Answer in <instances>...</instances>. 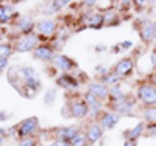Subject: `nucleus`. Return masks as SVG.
<instances>
[{
	"label": "nucleus",
	"mask_w": 156,
	"mask_h": 146,
	"mask_svg": "<svg viewBox=\"0 0 156 146\" xmlns=\"http://www.w3.org/2000/svg\"><path fill=\"white\" fill-rule=\"evenodd\" d=\"M136 97H137V100L142 104H145V107H148V106H154L156 104V86H153L151 83L140 84L137 87Z\"/></svg>",
	"instance_id": "1"
},
{
	"label": "nucleus",
	"mask_w": 156,
	"mask_h": 146,
	"mask_svg": "<svg viewBox=\"0 0 156 146\" xmlns=\"http://www.w3.org/2000/svg\"><path fill=\"white\" fill-rule=\"evenodd\" d=\"M37 127H39V120L36 117H30L17 124V132L22 138H25V137H31V134H34Z\"/></svg>",
	"instance_id": "2"
},
{
	"label": "nucleus",
	"mask_w": 156,
	"mask_h": 146,
	"mask_svg": "<svg viewBox=\"0 0 156 146\" xmlns=\"http://www.w3.org/2000/svg\"><path fill=\"white\" fill-rule=\"evenodd\" d=\"M37 44H39V37L36 34H28V36H23L14 45V50L25 53V51H30V50H36V47H39Z\"/></svg>",
	"instance_id": "3"
},
{
	"label": "nucleus",
	"mask_w": 156,
	"mask_h": 146,
	"mask_svg": "<svg viewBox=\"0 0 156 146\" xmlns=\"http://www.w3.org/2000/svg\"><path fill=\"white\" fill-rule=\"evenodd\" d=\"M133 69H134V64H133V59L131 58H123L120 59L114 65V73L119 76V78H125V76H129L133 73Z\"/></svg>",
	"instance_id": "4"
},
{
	"label": "nucleus",
	"mask_w": 156,
	"mask_h": 146,
	"mask_svg": "<svg viewBox=\"0 0 156 146\" xmlns=\"http://www.w3.org/2000/svg\"><path fill=\"white\" fill-rule=\"evenodd\" d=\"M140 39L144 41L145 44H150L156 39V22H151V20H145L140 26Z\"/></svg>",
	"instance_id": "5"
},
{
	"label": "nucleus",
	"mask_w": 156,
	"mask_h": 146,
	"mask_svg": "<svg viewBox=\"0 0 156 146\" xmlns=\"http://www.w3.org/2000/svg\"><path fill=\"white\" fill-rule=\"evenodd\" d=\"M134 107H136V100L134 98H128L126 97L120 103H114V110H115V114H119V115H131Z\"/></svg>",
	"instance_id": "6"
},
{
	"label": "nucleus",
	"mask_w": 156,
	"mask_h": 146,
	"mask_svg": "<svg viewBox=\"0 0 156 146\" xmlns=\"http://www.w3.org/2000/svg\"><path fill=\"white\" fill-rule=\"evenodd\" d=\"M84 134H86V137H87L89 144H94L95 141H98V140L103 137V127H101V124H98V123H90V124H87Z\"/></svg>",
	"instance_id": "7"
},
{
	"label": "nucleus",
	"mask_w": 156,
	"mask_h": 146,
	"mask_svg": "<svg viewBox=\"0 0 156 146\" xmlns=\"http://www.w3.org/2000/svg\"><path fill=\"white\" fill-rule=\"evenodd\" d=\"M80 134V129L75 126H64V127H58L55 135L56 140H62V141H70L73 137H76Z\"/></svg>",
	"instance_id": "8"
},
{
	"label": "nucleus",
	"mask_w": 156,
	"mask_h": 146,
	"mask_svg": "<svg viewBox=\"0 0 156 146\" xmlns=\"http://www.w3.org/2000/svg\"><path fill=\"white\" fill-rule=\"evenodd\" d=\"M36 31L42 36H51L56 31V22L53 19H44L36 23Z\"/></svg>",
	"instance_id": "9"
},
{
	"label": "nucleus",
	"mask_w": 156,
	"mask_h": 146,
	"mask_svg": "<svg viewBox=\"0 0 156 146\" xmlns=\"http://www.w3.org/2000/svg\"><path fill=\"white\" fill-rule=\"evenodd\" d=\"M87 92L89 93H92L94 97H97L98 100H105L109 97V89L108 86H105L103 83H90L89 87H87Z\"/></svg>",
	"instance_id": "10"
},
{
	"label": "nucleus",
	"mask_w": 156,
	"mask_h": 146,
	"mask_svg": "<svg viewBox=\"0 0 156 146\" xmlns=\"http://www.w3.org/2000/svg\"><path fill=\"white\" fill-rule=\"evenodd\" d=\"M53 65L56 69H59V70H62V72H67V70H72L73 67H75V62L69 58V56H66V55H55V58H53Z\"/></svg>",
	"instance_id": "11"
},
{
	"label": "nucleus",
	"mask_w": 156,
	"mask_h": 146,
	"mask_svg": "<svg viewBox=\"0 0 156 146\" xmlns=\"http://www.w3.org/2000/svg\"><path fill=\"white\" fill-rule=\"evenodd\" d=\"M119 121H120V115L115 112H105V114H101V118H100L101 127H106V129L115 127Z\"/></svg>",
	"instance_id": "12"
},
{
	"label": "nucleus",
	"mask_w": 156,
	"mask_h": 146,
	"mask_svg": "<svg viewBox=\"0 0 156 146\" xmlns=\"http://www.w3.org/2000/svg\"><path fill=\"white\" fill-rule=\"evenodd\" d=\"M34 58L39 59V61H53V58H55L53 47H48V45H39V47H36Z\"/></svg>",
	"instance_id": "13"
},
{
	"label": "nucleus",
	"mask_w": 156,
	"mask_h": 146,
	"mask_svg": "<svg viewBox=\"0 0 156 146\" xmlns=\"http://www.w3.org/2000/svg\"><path fill=\"white\" fill-rule=\"evenodd\" d=\"M70 114L75 118H84L89 114V106L86 101H73L70 104Z\"/></svg>",
	"instance_id": "14"
},
{
	"label": "nucleus",
	"mask_w": 156,
	"mask_h": 146,
	"mask_svg": "<svg viewBox=\"0 0 156 146\" xmlns=\"http://www.w3.org/2000/svg\"><path fill=\"white\" fill-rule=\"evenodd\" d=\"M33 28H36V25L33 23V20H31L28 16H27V17H20V19L17 20V30H19L20 33H23L25 36L31 34Z\"/></svg>",
	"instance_id": "15"
},
{
	"label": "nucleus",
	"mask_w": 156,
	"mask_h": 146,
	"mask_svg": "<svg viewBox=\"0 0 156 146\" xmlns=\"http://www.w3.org/2000/svg\"><path fill=\"white\" fill-rule=\"evenodd\" d=\"M84 101L86 104L89 106V112H98L101 109V104H100V100L97 97H94L92 93H89V92H86L84 93Z\"/></svg>",
	"instance_id": "16"
},
{
	"label": "nucleus",
	"mask_w": 156,
	"mask_h": 146,
	"mask_svg": "<svg viewBox=\"0 0 156 146\" xmlns=\"http://www.w3.org/2000/svg\"><path fill=\"white\" fill-rule=\"evenodd\" d=\"M145 134V124L144 123H137L131 131H128L126 132V140H133V141H136L139 137H142Z\"/></svg>",
	"instance_id": "17"
},
{
	"label": "nucleus",
	"mask_w": 156,
	"mask_h": 146,
	"mask_svg": "<svg viewBox=\"0 0 156 146\" xmlns=\"http://www.w3.org/2000/svg\"><path fill=\"white\" fill-rule=\"evenodd\" d=\"M105 23V16L103 14H90L86 17V25L90 28H100Z\"/></svg>",
	"instance_id": "18"
},
{
	"label": "nucleus",
	"mask_w": 156,
	"mask_h": 146,
	"mask_svg": "<svg viewBox=\"0 0 156 146\" xmlns=\"http://www.w3.org/2000/svg\"><path fill=\"white\" fill-rule=\"evenodd\" d=\"M58 84L61 87H66V89H76L78 87V81L73 76H69V75H61L58 78Z\"/></svg>",
	"instance_id": "19"
},
{
	"label": "nucleus",
	"mask_w": 156,
	"mask_h": 146,
	"mask_svg": "<svg viewBox=\"0 0 156 146\" xmlns=\"http://www.w3.org/2000/svg\"><path fill=\"white\" fill-rule=\"evenodd\" d=\"M109 98L112 100V103H120V101L125 100L126 97H125V93H123L122 87L117 84V86H112V87L109 89Z\"/></svg>",
	"instance_id": "20"
},
{
	"label": "nucleus",
	"mask_w": 156,
	"mask_h": 146,
	"mask_svg": "<svg viewBox=\"0 0 156 146\" xmlns=\"http://www.w3.org/2000/svg\"><path fill=\"white\" fill-rule=\"evenodd\" d=\"M142 118H144L145 121H148V124L156 123V106L144 107V110H142Z\"/></svg>",
	"instance_id": "21"
},
{
	"label": "nucleus",
	"mask_w": 156,
	"mask_h": 146,
	"mask_svg": "<svg viewBox=\"0 0 156 146\" xmlns=\"http://www.w3.org/2000/svg\"><path fill=\"white\" fill-rule=\"evenodd\" d=\"M119 81H120V78L117 76L114 72H108L106 75H103V76H101V81H100V83H103L105 86H108V84H111V86H117V84H119Z\"/></svg>",
	"instance_id": "22"
},
{
	"label": "nucleus",
	"mask_w": 156,
	"mask_h": 146,
	"mask_svg": "<svg viewBox=\"0 0 156 146\" xmlns=\"http://www.w3.org/2000/svg\"><path fill=\"white\" fill-rule=\"evenodd\" d=\"M69 143H70V146H89V141H87L86 134H78V135L73 137Z\"/></svg>",
	"instance_id": "23"
},
{
	"label": "nucleus",
	"mask_w": 156,
	"mask_h": 146,
	"mask_svg": "<svg viewBox=\"0 0 156 146\" xmlns=\"http://www.w3.org/2000/svg\"><path fill=\"white\" fill-rule=\"evenodd\" d=\"M9 17H11V8L5 6V5H0V22L2 23L9 22Z\"/></svg>",
	"instance_id": "24"
},
{
	"label": "nucleus",
	"mask_w": 156,
	"mask_h": 146,
	"mask_svg": "<svg viewBox=\"0 0 156 146\" xmlns=\"http://www.w3.org/2000/svg\"><path fill=\"white\" fill-rule=\"evenodd\" d=\"M12 47L8 44H0V61L2 59H8V56L11 55Z\"/></svg>",
	"instance_id": "25"
},
{
	"label": "nucleus",
	"mask_w": 156,
	"mask_h": 146,
	"mask_svg": "<svg viewBox=\"0 0 156 146\" xmlns=\"http://www.w3.org/2000/svg\"><path fill=\"white\" fill-rule=\"evenodd\" d=\"M55 97H56V90L55 89H51V90H47V93L44 97V103L45 104H51L55 101Z\"/></svg>",
	"instance_id": "26"
},
{
	"label": "nucleus",
	"mask_w": 156,
	"mask_h": 146,
	"mask_svg": "<svg viewBox=\"0 0 156 146\" xmlns=\"http://www.w3.org/2000/svg\"><path fill=\"white\" fill-rule=\"evenodd\" d=\"M19 146H37V144H36V138H33V137H25V138L20 140Z\"/></svg>",
	"instance_id": "27"
},
{
	"label": "nucleus",
	"mask_w": 156,
	"mask_h": 146,
	"mask_svg": "<svg viewBox=\"0 0 156 146\" xmlns=\"http://www.w3.org/2000/svg\"><path fill=\"white\" fill-rule=\"evenodd\" d=\"M145 131H147V134L150 137H154L156 138V123H151V124L145 126Z\"/></svg>",
	"instance_id": "28"
},
{
	"label": "nucleus",
	"mask_w": 156,
	"mask_h": 146,
	"mask_svg": "<svg viewBox=\"0 0 156 146\" xmlns=\"http://www.w3.org/2000/svg\"><path fill=\"white\" fill-rule=\"evenodd\" d=\"M48 146H70L69 141H62V140H55L53 143H50Z\"/></svg>",
	"instance_id": "29"
},
{
	"label": "nucleus",
	"mask_w": 156,
	"mask_h": 146,
	"mask_svg": "<svg viewBox=\"0 0 156 146\" xmlns=\"http://www.w3.org/2000/svg\"><path fill=\"white\" fill-rule=\"evenodd\" d=\"M131 47H133V42H131V41L120 42V48H122V50H128V48H131Z\"/></svg>",
	"instance_id": "30"
},
{
	"label": "nucleus",
	"mask_w": 156,
	"mask_h": 146,
	"mask_svg": "<svg viewBox=\"0 0 156 146\" xmlns=\"http://www.w3.org/2000/svg\"><path fill=\"white\" fill-rule=\"evenodd\" d=\"M122 146H137V144H136V141H133V140H125Z\"/></svg>",
	"instance_id": "31"
},
{
	"label": "nucleus",
	"mask_w": 156,
	"mask_h": 146,
	"mask_svg": "<svg viewBox=\"0 0 156 146\" xmlns=\"http://www.w3.org/2000/svg\"><path fill=\"white\" fill-rule=\"evenodd\" d=\"M6 64H8V59H2V61H0V73H2V70L6 67Z\"/></svg>",
	"instance_id": "32"
},
{
	"label": "nucleus",
	"mask_w": 156,
	"mask_h": 146,
	"mask_svg": "<svg viewBox=\"0 0 156 146\" xmlns=\"http://www.w3.org/2000/svg\"><path fill=\"white\" fill-rule=\"evenodd\" d=\"M3 140H5V131L0 129V141H3Z\"/></svg>",
	"instance_id": "33"
},
{
	"label": "nucleus",
	"mask_w": 156,
	"mask_h": 146,
	"mask_svg": "<svg viewBox=\"0 0 156 146\" xmlns=\"http://www.w3.org/2000/svg\"><path fill=\"white\" fill-rule=\"evenodd\" d=\"M151 84H153V86H156V75H153V76H151Z\"/></svg>",
	"instance_id": "34"
},
{
	"label": "nucleus",
	"mask_w": 156,
	"mask_h": 146,
	"mask_svg": "<svg viewBox=\"0 0 156 146\" xmlns=\"http://www.w3.org/2000/svg\"><path fill=\"white\" fill-rule=\"evenodd\" d=\"M154 75H156V67H154Z\"/></svg>",
	"instance_id": "35"
},
{
	"label": "nucleus",
	"mask_w": 156,
	"mask_h": 146,
	"mask_svg": "<svg viewBox=\"0 0 156 146\" xmlns=\"http://www.w3.org/2000/svg\"><path fill=\"white\" fill-rule=\"evenodd\" d=\"M2 143H3V141H0V144H2Z\"/></svg>",
	"instance_id": "36"
},
{
	"label": "nucleus",
	"mask_w": 156,
	"mask_h": 146,
	"mask_svg": "<svg viewBox=\"0 0 156 146\" xmlns=\"http://www.w3.org/2000/svg\"><path fill=\"white\" fill-rule=\"evenodd\" d=\"M41 146H44V144H41Z\"/></svg>",
	"instance_id": "37"
}]
</instances>
